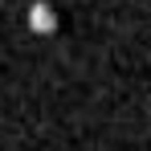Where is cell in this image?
<instances>
[{"label": "cell", "mask_w": 151, "mask_h": 151, "mask_svg": "<svg viewBox=\"0 0 151 151\" xmlns=\"http://www.w3.org/2000/svg\"><path fill=\"white\" fill-rule=\"evenodd\" d=\"M29 29H33L37 37L57 33V8H53V4H45V0H37V4L29 8Z\"/></svg>", "instance_id": "cell-1"}]
</instances>
